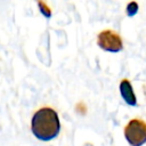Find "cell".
Returning a JSON list of instances; mask_svg holds the SVG:
<instances>
[{
  "label": "cell",
  "instance_id": "1",
  "mask_svg": "<svg viewBox=\"0 0 146 146\" xmlns=\"http://www.w3.org/2000/svg\"><path fill=\"white\" fill-rule=\"evenodd\" d=\"M31 131L35 138L43 141L57 137L60 131V121L57 112L49 106L36 110L31 119Z\"/></svg>",
  "mask_w": 146,
  "mask_h": 146
},
{
  "label": "cell",
  "instance_id": "2",
  "mask_svg": "<svg viewBox=\"0 0 146 146\" xmlns=\"http://www.w3.org/2000/svg\"><path fill=\"white\" fill-rule=\"evenodd\" d=\"M124 137L130 146H143L146 143V121L132 119L124 127Z\"/></svg>",
  "mask_w": 146,
  "mask_h": 146
},
{
  "label": "cell",
  "instance_id": "3",
  "mask_svg": "<svg viewBox=\"0 0 146 146\" xmlns=\"http://www.w3.org/2000/svg\"><path fill=\"white\" fill-rule=\"evenodd\" d=\"M97 44L100 49L110 52H119L123 49V42L119 33L113 30H103L97 35Z\"/></svg>",
  "mask_w": 146,
  "mask_h": 146
},
{
  "label": "cell",
  "instance_id": "4",
  "mask_svg": "<svg viewBox=\"0 0 146 146\" xmlns=\"http://www.w3.org/2000/svg\"><path fill=\"white\" fill-rule=\"evenodd\" d=\"M120 94L123 98V100L130 105V106H136L137 105V97L133 92V88L128 79H122L120 81Z\"/></svg>",
  "mask_w": 146,
  "mask_h": 146
},
{
  "label": "cell",
  "instance_id": "5",
  "mask_svg": "<svg viewBox=\"0 0 146 146\" xmlns=\"http://www.w3.org/2000/svg\"><path fill=\"white\" fill-rule=\"evenodd\" d=\"M138 3L136 2V1H131V2H129L128 5H127V8H125V13H127V15L129 16V17H132V16H135L136 14H137V11H138Z\"/></svg>",
  "mask_w": 146,
  "mask_h": 146
},
{
  "label": "cell",
  "instance_id": "6",
  "mask_svg": "<svg viewBox=\"0 0 146 146\" xmlns=\"http://www.w3.org/2000/svg\"><path fill=\"white\" fill-rule=\"evenodd\" d=\"M38 6H39V8H40L41 14H43L44 17L49 18V17L51 16V9H50V7H49L46 2H43V1H38Z\"/></svg>",
  "mask_w": 146,
  "mask_h": 146
}]
</instances>
